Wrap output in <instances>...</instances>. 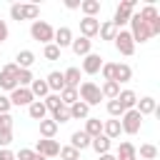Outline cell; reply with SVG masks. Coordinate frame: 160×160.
Here are the masks:
<instances>
[{
    "label": "cell",
    "instance_id": "cell-23",
    "mask_svg": "<svg viewBox=\"0 0 160 160\" xmlns=\"http://www.w3.org/2000/svg\"><path fill=\"white\" fill-rule=\"evenodd\" d=\"M62 80H65V88H80V68H68L62 72Z\"/></svg>",
    "mask_w": 160,
    "mask_h": 160
},
{
    "label": "cell",
    "instance_id": "cell-10",
    "mask_svg": "<svg viewBox=\"0 0 160 160\" xmlns=\"http://www.w3.org/2000/svg\"><path fill=\"white\" fill-rule=\"evenodd\" d=\"M100 68H102V58L98 52H88L82 58V72L85 75H95V72H100Z\"/></svg>",
    "mask_w": 160,
    "mask_h": 160
},
{
    "label": "cell",
    "instance_id": "cell-5",
    "mask_svg": "<svg viewBox=\"0 0 160 160\" xmlns=\"http://www.w3.org/2000/svg\"><path fill=\"white\" fill-rule=\"evenodd\" d=\"M140 125H142V115H140L138 110H125V112H122V120H120L122 132L138 135V132H140Z\"/></svg>",
    "mask_w": 160,
    "mask_h": 160
},
{
    "label": "cell",
    "instance_id": "cell-50",
    "mask_svg": "<svg viewBox=\"0 0 160 160\" xmlns=\"http://www.w3.org/2000/svg\"><path fill=\"white\" fill-rule=\"evenodd\" d=\"M65 8H70V10H75V8H80V2H78V0H68V2H65Z\"/></svg>",
    "mask_w": 160,
    "mask_h": 160
},
{
    "label": "cell",
    "instance_id": "cell-40",
    "mask_svg": "<svg viewBox=\"0 0 160 160\" xmlns=\"http://www.w3.org/2000/svg\"><path fill=\"white\" fill-rule=\"evenodd\" d=\"M50 120H55L58 125H60V122H68V120H70V110L62 105L60 110H55V112H52V118H50Z\"/></svg>",
    "mask_w": 160,
    "mask_h": 160
},
{
    "label": "cell",
    "instance_id": "cell-7",
    "mask_svg": "<svg viewBox=\"0 0 160 160\" xmlns=\"http://www.w3.org/2000/svg\"><path fill=\"white\" fill-rule=\"evenodd\" d=\"M145 22H148V28H150V32H152V38L155 35H160V15H158V10H155V5H145L140 12H138Z\"/></svg>",
    "mask_w": 160,
    "mask_h": 160
},
{
    "label": "cell",
    "instance_id": "cell-12",
    "mask_svg": "<svg viewBox=\"0 0 160 160\" xmlns=\"http://www.w3.org/2000/svg\"><path fill=\"white\" fill-rule=\"evenodd\" d=\"M98 30H100V20L98 18H82L80 20V32H82V38H95L98 35Z\"/></svg>",
    "mask_w": 160,
    "mask_h": 160
},
{
    "label": "cell",
    "instance_id": "cell-34",
    "mask_svg": "<svg viewBox=\"0 0 160 160\" xmlns=\"http://www.w3.org/2000/svg\"><path fill=\"white\" fill-rule=\"evenodd\" d=\"M42 102H45V108H48L50 112H55V110H60V108H62V100H60V95H58V92H50Z\"/></svg>",
    "mask_w": 160,
    "mask_h": 160
},
{
    "label": "cell",
    "instance_id": "cell-42",
    "mask_svg": "<svg viewBox=\"0 0 160 160\" xmlns=\"http://www.w3.org/2000/svg\"><path fill=\"white\" fill-rule=\"evenodd\" d=\"M100 72H102V80H112V72H115V62H102Z\"/></svg>",
    "mask_w": 160,
    "mask_h": 160
},
{
    "label": "cell",
    "instance_id": "cell-30",
    "mask_svg": "<svg viewBox=\"0 0 160 160\" xmlns=\"http://www.w3.org/2000/svg\"><path fill=\"white\" fill-rule=\"evenodd\" d=\"M55 132H58V122L55 120H40V135L45 138V140H52L55 138Z\"/></svg>",
    "mask_w": 160,
    "mask_h": 160
},
{
    "label": "cell",
    "instance_id": "cell-48",
    "mask_svg": "<svg viewBox=\"0 0 160 160\" xmlns=\"http://www.w3.org/2000/svg\"><path fill=\"white\" fill-rule=\"evenodd\" d=\"M8 32H10V30H8V22H5V20H0V42H2V40H8Z\"/></svg>",
    "mask_w": 160,
    "mask_h": 160
},
{
    "label": "cell",
    "instance_id": "cell-22",
    "mask_svg": "<svg viewBox=\"0 0 160 160\" xmlns=\"http://www.w3.org/2000/svg\"><path fill=\"white\" fill-rule=\"evenodd\" d=\"M120 132H122V128H120V120H105V122H102V135H105L108 140H115V138H120Z\"/></svg>",
    "mask_w": 160,
    "mask_h": 160
},
{
    "label": "cell",
    "instance_id": "cell-32",
    "mask_svg": "<svg viewBox=\"0 0 160 160\" xmlns=\"http://www.w3.org/2000/svg\"><path fill=\"white\" fill-rule=\"evenodd\" d=\"M58 95H60V100H62V105H65V108H70L72 102H78V100H80V98H78V90H75V88H62V90H60Z\"/></svg>",
    "mask_w": 160,
    "mask_h": 160
},
{
    "label": "cell",
    "instance_id": "cell-41",
    "mask_svg": "<svg viewBox=\"0 0 160 160\" xmlns=\"http://www.w3.org/2000/svg\"><path fill=\"white\" fill-rule=\"evenodd\" d=\"M58 155H60L62 160H80V152H78L75 148H70V145H68V148H60Z\"/></svg>",
    "mask_w": 160,
    "mask_h": 160
},
{
    "label": "cell",
    "instance_id": "cell-36",
    "mask_svg": "<svg viewBox=\"0 0 160 160\" xmlns=\"http://www.w3.org/2000/svg\"><path fill=\"white\" fill-rule=\"evenodd\" d=\"M42 55H45V60H58V58H60V48H58L55 42H48V45L42 48Z\"/></svg>",
    "mask_w": 160,
    "mask_h": 160
},
{
    "label": "cell",
    "instance_id": "cell-43",
    "mask_svg": "<svg viewBox=\"0 0 160 160\" xmlns=\"http://www.w3.org/2000/svg\"><path fill=\"white\" fill-rule=\"evenodd\" d=\"M10 18L12 20H22V5L20 2H12L10 5Z\"/></svg>",
    "mask_w": 160,
    "mask_h": 160
},
{
    "label": "cell",
    "instance_id": "cell-2",
    "mask_svg": "<svg viewBox=\"0 0 160 160\" xmlns=\"http://www.w3.org/2000/svg\"><path fill=\"white\" fill-rule=\"evenodd\" d=\"M78 98H80V100H82L88 108H92V105H100V100H102V92H100V88H98L92 80H85V82H80Z\"/></svg>",
    "mask_w": 160,
    "mask_h": 160
},
{
    "label": "cell",
    "instance_id": "cell-51",
    "mask_svg": "<svg viewBox=\"0 0 160 160\" xmlns=\"http://www.w3.org/2000/svg\"><path fill=\"white\" fill-rule=\"evenodd\" d=\"M98 160H118L112 152H105V155H98Z\"/></svg>",
    "mask_w": 160,
    "mask_h": 160
},
{
    "label": "cell",
    "instance_id": "cell-37",
    "mask_svg": "<svg viewBox=\"0 0 160 160\" xmlns=\"http://www.w3.org/2000/svg\"><path fill=\"white\" fill-rule=\"evenodd\" d=\"M32 80H35V78H32L30 70H20V68H18V88H28Z\"/></svg>",
    "mask_w": 160,
    "mask_h": 160
},
{
    "label": "cell",
    "instance_id": "cell-13",
    "mask_svg": "<svg viewBox=\"0 0 160 160\" xmlns=\"http://www.w3.org/2000/svg\"><path fill=\"white\" fill-rule=\"evenodd\" d=\"M135 110L145 118V115H152V112H158V100L155 98H150V95H145V98H140L138 102H135Z\"/></svg>",
    "mask_w": 160,
    "mask_h": 160
},
{
    "label": "cell",
    "instance_id": "cell-31",
    "mask_svg": "<svg viewBox=\"0 0 160 160\" xmlns=\"http://www.w3.org/2000/svg\"><path fill=\"white\" fill-rule=\"evenodd\" d=\"M80 10L85 12V18H95L100 12V0H80Z\"/></svg>",
    "mask_w": 160,
    "mask_h": 160
},
{
    "label": "cell",
    "instance_id": "cell-16",
    "mask_svg": "<svg viewBox=\"0 0 160 160\" xmlns=\"http://www.w3.org/2000/svg\"><path fill=\"white\" fill-rule=\"evenodd\" d=\"M90 140H92V138H90L85 130H75V132L70 135V148H75V150L80 152V150L90 148Z\"/></svg>",
    "mask_w": 160,
    "mask_h": 160
},
{
    "label": "cell",
    "instance_id": "cell-29",
    "mask_svg": "<svg viewBox=\"0 0 160 160\" xmlns=\"http://www.w3.org/2000/svg\"><path fill=\"white\" fill-rule=\"evenodd\" d=\"M85 132H88L90 138L102 135V120H100V118H88V120H85Z\"/></svg>",
    "mask_w": 160,
    "mask_h": 160
},
{
    "label": "cell",
    "instance_id": "cell-44",
    "mask_svg": "<svg viewBox=\"0 0 160 160\" xmlns=\"http://www.w3.org/2000/svg\"><path fill=\"white\" fill-rule=\"evenodd\" d=\"M12 142V130H0V148H8Z\"/></svg>",
    "mask_w": 160,
    "mask_h": 160
},
{
    "label": "cell",
    "instance_id": "cell-25",
    "mask_svg": "<svg viewBox=\"0 0 160 160\" xmlns=\"http://www.w3.org/2000/svg\"><path fill=\"white\" fill-rule=\"evenodd\" d=\"M28 112H30V118H32V120H45L48 108H45V102H42V100H32V102L28 105Z\"/></svg>",
    "mask_w": 160,
    "mask_h": 160
},
{
    "label": "cell",
    "instance_id": "cell-53",
    "mask_svg": "<svg viewBox=\"0 0 160 160\" xmlns=\"http://www.w3.org/2000/svg\"><path fill=\"white\" fill-rule=\"evenodd\" d=\"M0 55H2V50H0Z\"/></svg>",
    "mask_w": 160,
    "mask_h": 160
},
{
    "label": "cell",
    "instance_id": "cell-38",
    "mask_svg": "<svg viewBox=\"0 0 160 160\" xmlns=\"http://www.w3.org/2000/svg\"><path fill=\"white\" fill-rule=\"evenodd\" d=\"M108 112H110L112 118H118V120L122 118V112H125V110H122V105L118 102V98H115V100H108Z\"/></svg>",
    "mask_w": 160,
    "mask_h": 160
},
{
    "label": "cell",
    "instance_id": "cell-15",
    "mask_svg": "<svg viewBox=\"0 0 160 160\" xmlns=\"http://www.w3.org/2000/svg\"><path fill=\"white\" fill-rule=\"evenodd\" d=\"M70 48H72V52L75 55H80V58H85L88 52H92V40H88V38H72V42H70Z\"/></svg>",
    "mask_w": 160,
    "mask_h": 160
},
{
    "label": "cell",
    "instance_id": "cell-26",
    "mask_svg": "<svg viewBox=\"0 0 160 160\" xmlns=\"http://www.w3.org/2000/svg\"><path fill=\"white\" fill-rule=\"evenodd\" d=\"M110 145H112V140H108L105 135H98V138H92V140H90V148H92L98 155H105V152H110Z\"/></svg>",
    "mask_w": 160,
    "mask_h": 160
},
{
    "label": "cell",
    "instance_id": "cell-39",
    "mask_svg": "<svg viewBox=\"0 0 160 160\" xmlns=\"http://www.w3.org/2000/svg\"><path fill=\"white\" fill-rule=\"evenodd\" d=\"M38 15H40L38 5H22V20H35Z\"/></svg>",
    "mask_w": 160,
    "mask_h": 160
},
{
    "label": "cell",
    "instance_id": "cell-49",
    "mask_svg": "<svg viewBox=\"0 0 160 160\" xmlns=\"http://www.w3.org/2000/svg\"><path fill=\"white\" fill-rule=\"evenodd\" d=\"M0 160H15V152L8 150V148H2V150H0Z\"/></svg>",
    "mask_w": 160,
    "mask_h": 160
},
{
    "label": "cell",
    "instance_id": "cell-14",
    "mask_svg": "<svg viewBox=\"0 0 160 160\" xmlns=\"http://www.w3.org/2000/svg\"><path fill=\"white\" fill-rule=\"evenodd\" d=\"M52 42H55L60 50H62V48H70V42H72V30H70V28H65V25H62V28H58V30H55V35H52Z\"/></svg>",
    "mask_w": 160,
    "mask_h": 160
},
{
    "label": "cell",
    "instance_id": "cell-18",
    "mask_svg": "<svg viewBox=\"0 0 160 160\" xmlns=\"http://www.w3.org/2000/svg\"><path fill=\"white\" fill-rule=\"evenodd\" d=\"M132 78V68L128 62H115V72H112V80L120 85V82H128Z\"/></svg>",
    "mask_w": 160,
    "mask_h": 160
},
{
    "label": "cell",
    "instance_id": "cell-21",
    "mask_svg": "<svg viewBox=\"0 0 160 160\" xmlns=\"http://www.w3.org/2000/svg\"><path fill=\"white\" fill-rule=\"evenodd\" d=\"M32 62H35V52H32V50H20V52L15 55V65H18L20 70H30Z\"/></svg>",
    "mask_w": 160,
    "mask_h": 160
},
{
    "label": "cell",
    "instance_id": "cell-28",
    "mask_svg": "<svg viewBox=\"0 0 160 160\" xmlns=\"http://www.w3.org/2000/svg\"><path fill=\"white\" fill-rule=\"evenodd\" d=\"M100 92H102V98L115 100V98L120 95V85H118L115 80H105V82H102V88H100Z\"/></svg>",
    "mask_w": 160,
    "mask_h": 160
},
{
    "label": "cell",
    "instance_id": "cell-46",
    "mask_svg": "<svg viewBox=\"0 0 160 160\" xmlns=\"http://www.w3.org/2000/svg\"><path fill=\"white\" fill-rule=\"evenodd\" d=\"M10 98L8 95H0V115H5V112H10Z\"/></svg>",
    "mask_w": 160,
    "mask_h": 160
},
{
    "label": "cell",
    "instance_id": "cell-8",
    "mask_svg": "<svg viewBox=\"0 0 160 160\" xmlns=\"http://www.w3.org/2000/svg\"><path fill=\"white\" fill-rule=\"evenodd\" d=\"M115 48H118L120 55H128V58L135 52V42H132V38H130V30H118V35H115Z\"/></svg>",
    "mask_w": 160,
    "mask_h": 160
},
{
    "label": "cell",
    "instance_id": "cell-6",
    "mask_svg": "<svg viewBox=\"0 0 160 160\" xmlns=\"http://www.w3.org/2000/svg\"><path fill=\"white\" fill-rule=\"evenodd\" d=\"M0 88L2 90H10V92L18 88V65L15 62H8L0 70Z\"/></svg>",
    "mask_w": 160,
    "mask_h": 160
},
{
    "label": "cell",
    "instance_id": "cell-11",
    "mask_svg": "<svg viewBox=\"0 0 160 160\" xmlns=\"http://www.w3.org/2000/svg\"><path fill=\"white\" fill-rule=\"evenodd\" d=\"M35 98H32V92H30V88H15L12 92H10V105H30Z\"/></svg>",
    "mask_w": 160,
    "mask_h": 160
},
{
    "label": "cell",
    "instance_id": "cell-35",
    "mask_svg": "<svg viewBox=\"0 0 160 160\" xmlns=\"http://www.w3.org/2000/svg\"><path fill=\"white\" fill-rule=\"evenodd\" d=\"M138 152H140V158H142V160H155V158H158V148H155V145H150V142L140 145V150H138Z\"/></svg>",
    "mask_w": 160,
    "mask_h": 160
},
{
    "label": "cell",
    "instance_id": "cell-3",
    "mask_svg": "<svg viewBox=\"0 0 160 160\" xmlns=\"http://www.w3.org/2000/svg\"><path fill=\"white\" fill-rule=\"evenodd\" d=\"M30 35H32V40H38V42L48 45V42H52L55 30H52V25H50V22H45V20H35V22L30 25Z\"/></svg>",
    "mask_w": 160,
    "mask_h": 160
},
{
    "label": "cell",
    "instance_id": "cell-17",
    "mask_svg": "<svg viewBox=\"0 0 160 160\" xmlns=\"http://www.w3.org/2000/svg\"><path fill=\"white\" fill-rule=\"evenodd\" d=\"M115 158L118 160H138V148L132 145V142H120L118 145V152H115Z\"/></svg>",
    "mask_w": 160,
    "mask_h": 160
},
{
    "label": "cell",
    "instance_id": "cell-19",
    "mask_svg": "<svg viewBox=\"0 0 160 160\" xmlns=\"http://www.w3.org/2000/svg\"><path fill=\"white\" fill-rule=\"evenodd\" d=\"M68 110H70V120H88V118H90V108H88L82 100L72 102Z\"/></svg>",
    "mask_w": 160,
    "mask_h": 160
},
{
    "label": "cell",
    "instance_id": "cell-52",
    "mask_svg": "<svg viewBox=\"0 0 160 160\" xmlns=\"http://www.w3.org/2000/svg\"><path fill=\"white\" fill-rule=\"evenodd\" d=\"M32 160H48V158H42V155H38V152H35V155H32Z\"/></svg>",
    "mask_w": 160,
    "mask_h": 160
},
{
    "label": "cell",
    "instance_id": "cell-4",
    "mask_svg": "<svg viewBox=\"0 0 160 160\" xmlns=\"http://www.w3.org/2000/svg\"><path fill=\"white\" fill-rule=\"evenodd\" d=\"M132 10H135V0H122L120 5H118V10H115V15H112V25H115V30H120L122 25H128L130 22V15H132Z\"/></svg>",
    "mask_w": 160,
    "mask_h": 160
},
{
    "label": "cell",
    "instance_id": "cell-33",
    "mask_svg": "<svg viewBox=\"0 0 160 160\" xmlns=\"http://www.w3.org/2000/svg\"><path fill=\"white\" fill-rule=\"evenodd\" d=\"M98 35H100L102 40H115L118 30H115V25H112L110 20H105V22H100V30H98Z\"/></svg>",
    "mask_w": 160,
    "mask_h": 160
},
{
    "label": "cell",
    "instance_id": "cell-1",
    "mask_svg": "<svg viewBox=\"0 0 160 160\" xmlns=\"http://www.w3.org/2000/svg\"><path fill=\"white\" fill-rule=\"evenodd\" d=\"M130 38H132V42H148L150 38H152V32H150V28H148V22L138 15V12H132L130 15Z\"/></svg>",
    "mask_w": 160,
    "mask_h": 160
},
{
    "label": "cell",
    "instance_id": "cell-47",
    "mask_svg": "<svg viewBox=\"0 0 160 160\" xmlns=\"http://www.w3.org/2000/svg\"><path fill=\"white\" fill-rule=\"evenodd\" d=\"M32 155H35V150H28V148H22V150H20L15 158H18V160H32Z\"/></svg>",
    "mask_w": 160,
    "mask_h": 160
},
{
    "label": "cell",
    "instance_id": "cell-27",
    "mask_svg": "<svg viewBox=\"0 0 160 160\" xmlns=\"http://www.w3.org/2000/svg\"><path fill=\"white\" fill-rule=\"evenodd\" d=\"M30 92H32V98H48L50 95V90H48V82L45 80H40V78H35L32 82H30Z\"/></svg>",
    "mask_w": 160,
    "mask_h": 160
},
{
    "label": "cell",
    "instance_id": "cell-20",
    "mask_svg": "<svg viewBox=\"0 0 160 160\" xmlns=\"http://www.w3.org/2000/svg\"><path fill=\"white\" fill-rule=\"evenodd\" d=\"M45 82H48V90H50V92H60V90L65 88V80H62V72H60V70H52V72L45 78Z\"/></svg>",
    "mask_w": 160,
    "mask_h": 160
},
{
    "label": "cell",
    "instance_id": "cell-9",
    "mask_svg": "<svg viewBox=\"0 0 160 160\" xmlns=\"http://www.w3.org/2000/svg\"><path fill=\"white\" fill-rule=\"evenodd\" d=\"M35 152L42 155V158H55V155L60 152V145H58V140H45V138H40L38 145H35Z\"/></svg>",
    "mask_w": 160,
    "mask_h": 160
},
{
    "label": "cell",
    "instance_id": "cell-24",
    "mask_svg": "<svg viewBox=\"0 0 160 160\" xmlns=\"http://www.w3.org/2000/svg\"><path fill=\"white\" fill-rule=\"evenodd\" d=\"M118 102L122 105V110H135L138 95H135L132 90H120V95H118Z\"/></svg>",
    "mask_w": 160,
    "mask_h": 160
},
{
    "label": "cell",
    "instance_id": "cell-45",
    "mask_svg": "<svg viewBox=\"0 0 160 160\" xmlns=\"http://www.w3.org/2000/svg\"><path fill=\"white\" fill-rule=\"evenodd\" d=\"M0 130H12V115L10 112L0 115Z\"/></svg>",
    "mask_w": 160,
    "mask_h": 160
}]
</instances>
